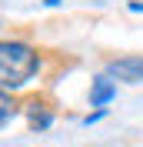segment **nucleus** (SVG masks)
<instances>
[{"label":"nucleus","mask_w":143,"mask_h":147,"mask_svg":"<svg viewBox=\"0 0 143 147\" xmlns=\"http://www.w3.org/2000/svg\"><path fill=\"white\" fill-rule=\"evenodd\" d=\"M40 70V57L33 47L20 40H0V90H17Z\"/></svg>","instance_id":"obj_1"},{"label":"nucleus","mask_w":143,"mask_h":147,"mask_svg":"<svg viewBox=\"0 0 143 147\" xmlns=\"http://www.w3.org/2000/svg\"><path fill=\"white\" fill-rule=\"evenodd\" d=\"M107 74L123 84H140L143 80V57H120L107 67Z\"/></svg>","instance_id":"obj_2"},{"label":"nucleus","mask_w":143,"mask_h":147,"mask_svg":"<svg viewBox=\"0 0 143 147\" xmlns=\"http://www.w3.org/2000/svg\"><path fill=\"white\" fill-rule=\"evenodd\" d=\"M113 97H116V87L107 77H97V80H93V90H90V104H93V107H103V104H110Z\"/></svg>","instance_id":"obj_3"},{"label":"nucleus","mask_w":143,"mask_h":147,"mask_svg":"<svg viewBox=\"0 0 143 147\" xmlns=\"http://www.w3.org/2000/svg\"><path fill=\"white\" fill-rule=\"evenodd\" d=\"M13 110H17V107H13V100H10L7 94L0 90V127H3V124H7L10 117H13Z\"/></svg>","instance_id":"obj_4"}]
</instances>
